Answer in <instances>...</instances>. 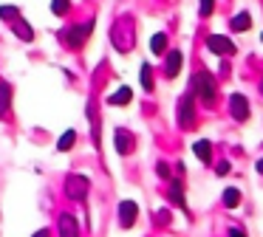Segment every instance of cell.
I'll return each instance as SVG.
<instances>
[{
	"instance_id": "27",
	"label": "cell",
	"mask_w": 263,
	"mask_h": 237,
	"mask_svg": "<svg viewBox=\"0 0 263 237\" xmlns=\"http://www.w3.org/2000/svg\"><path fill=\"white\" fill-rule=\"evenodd\" d=\"M257 172H263V158H260V161H257Z\"/></svg>"
},
{
	"instance_id": "16",
	"label": "cell",
	"mask_w": 263,
	"mask_h": 237,
	"mask_svg": "<svg viewBox=\"0 0 263 237\" xmlns=\"http://www.w3.org/2000/svg\"><path fill=\"white\" fill-rule=\"evenodd\" d=\"M74 141H77V130H65V133L60 135V141H57V150L60 152H68L71 147H74Z\"/></svg>"
},
{
	"instance_id": "28",
	"label": "cell",
	"mask_w": 263,
	"mask_h": 237,
	"mask_svg": "<svg viewBox=\"0 0 263 237\" xmlns=\"http://www.w3.org/2000/svg\"><path fill=\"white\" fill-rule=\"evenodd\" d=\"M260 90H263V85H260Z\"/></svg>"
},
{
	"instance_id": "23",
	"label": "cell",
	"mask_w": 263,
	"mask_h": 237,
	"mask_svg": "<svg viewBox=\"0 0 263 237\" xmlns=\"http://www.w3.org/2000/svg\"><path fill=\"white\" fill-rule=\"evenodd\" d=\"M159 178H170V169H167V164H159Z\"/></svg>"
},
{
	"instance_id": "19",
	"label": "cell",
	"mask_w": 263,
	"mask_h": 237,
	"mask_svg": "<svg viewBox=\"0 0 263 237\" xmlns=\"http://www.w3.org/2000/svg\"><path fill=\"white\" fill-rule=\"evenodd\" d=\"M164 48H167V34H153L150 51H153V54H164Z\"/></svg>"
},
{
	"instance_id": "13",
	"label": "cell",
	"mask_w": 263,
	"mask_h": 237,
	"mask_svg": "<svg viewBox=\"0 0 263 237\" xmlns=\"http://www.w3.org/2000/svg\"><path fill=\"white\" fill-rule=\"evenodd\" d=\"M193 150H195V155H198V161L210 164V158H212V144H210L206 139L195 141V144H193Z\"/></svg>"
},
{
	"instance_id": "22",
	"label": "cell",
	"mask_w": 263,
	"mask_h": 237,
	"mask_svg": "<svg viewBox=\"0 0 263 237\" xmlns=\"http://www.w3.org/2000/svg\"><path fill=\"white\" fill-rule=\"evenodd\" d=\"M212 9H215V0H198V14L201 17H210Z\"/></svg>"
},
{
	"instance_id": "26",
	"label": "cell",
	"mask_w": 263,
	"mask_h": 237,
	"mask_svg": "<svg viewBox=\"0 0 263 237\" xmlns=\"http://www.w3.org/2000/svg\"><path fill=\"white\" fill-rule=\"evenodd\" d=\"M31 237H51V231H48V229H40L37 234H31Z\"/></svg>"
},
{
	"instance_id": "9",
	"label": "cell",
	"mask_w": 263,
	"mask_h": 237,
	"mask_svg": "<svg viewBox=\"0 0 263 237\" xmlns=\"http://www.w3.org/2000/svg\"><path fill=\"white\" fill-rule=\"evenodd\" d=\"M57 229H60V237H80V223H77V218L68 214V212L60 214Z\"/></svg>"
},
{
	"instance_id": "3",
	"label": "cell",
	"mask_w": 263,
	"mask_h": 237,
	"mask_svg": "<svg viewBox=\"0 0 263 237\" xmlns=\"http://www.w3.org/2000/svg\"><path fill=\"white\" fill-rule=\"evenodd\" d=\"M193 93L198 96L204 105L215 102V82H212V76L206 71H201V73H195V76H193Z\"/></svg>"
},
{
	"instance_id": "20",
	"label": "cell",
	"mask_w": 263,
	"mask_h": 237,
	"mask_svg": "<svg viewBox=\"0 0 263 237\" xmlns=\"http://www.w3.org/2000/svg\"><path fill=\"white\" fill-rule=\"evenodd\" d=\"M238 203H240V192L235 189V186H232V189L223 192V206H227V209H235Z\"/></svg>"
},
{
	"instance_id": "15",
	"label": "cell",
	"mask_w": 263,
	"mask_h": 237,
	"mask_svg": "<svg viewBox=\"0 0 263 237\" xmlns=\"http://www.w3.org/2000/svg\"><path fill=\"white\" fill-rule=\"evenodd\" d=\"M170 201L178 203L181 209H187V203H184V184H181V181H173V184H170Z\"/></svg>"
},
{
	"instance_id": "7",
	"label": "cell",
	"mask_w": 263,
	"mask_h": 237,
	"mask_svg": "<svg viewBox=\"0 0 263 237\" xmlns=\"http://www.w3.org/2000/svg\"><path fill=\"white\" fill-rule=\"evenodd\" d=\"M206 48L215 51V54H221V56H232L235 54V43L229 37H221V34H210V37H206Z\"/></svg>"
},
{
	"instance_id": "18",
	"label": "cell",
	"mask_w": 263,
	"mask_h": 237,
	"mask_svg": "<svg viewBox=\"0 0 263 237\" xmlns=\"http://www.w3.org/2000/svg\"><path fill=\"white\" fill-rule=\"evenodd\" d=\"M139 79H142V88L144 90H153V68L144 62L142 65V71H139Z\"/></svg>"
},
{
	"instance_id": "12",
	"label": "cell",
	"mask_w": 263,
	"mask_h": 237,
	"mask_svg": "<svg viewBox=\"0 0 263 237\" xmlns=\"http://www.w3.org/2000/svg\"><path fill=\"white\" fill-rule=\"evenodd\" d=\"M130 99H133V90H130V88H119L116 93H110V96H108V105L122 107V105H127Z\"/></svg>"
},
{
	"instance_id": "29",
	"label": "cell",
	"mask_w": 263,
	"mask_h": 237,
	"mask_svg": "<svg viewBox=\"0 0 263 237\" xmlns=\"http://www.w3.org/2000/svg\"><path fill=\"white\" fill-rule=\"evenodd\" d=\"M260 40H263V37H260Z\"/></svg>"
},
{
	"instance_id": "2",
	"label": "cell",
	"mask_w": 263,
	"mask_h": 237,
	"mask_svg": "<svg viewBox=\"0 0 263 237\" xmlns=\"http://www.w3.org/2000/svg\"><path fill=\"white\" fill-rule=\"evenodd\" d=\"M93 31V20H85L80 23V26H71L68 31H63L60 37H63V43L68 45V48H82V45L88 43V37H91Z\"/></svg>"
},
{
	"instance_id": "8",
	"label": "cell",
	"mask_w": 263,
	"mask_h": 237,
	"mask_svg": "<svg viewBox=\"0 0 263 237\" xmlns=\"http://www.w3.org/2000/svg\"><path fill=\"white\" fill-rule=\"evenodd\" d=\"M229 113H232L238 122H246V118H249V102H246L243 93H232V96H229Z\"/></svg>"
},
{
	"instance_id": "5",
	"label": "cell",
	"mask_w": 263,
	"mask_h": 237,
	"mask_svg": "<svg viewBox=\"0 0 263 237\" xmlns=\"http://www.w3.org/2000/svg\"><path fill=\"white\" fill-rule=\"evenodd\" d=\"M178 124L184 130H193V124H195V105H193V96L190 93L178 102Z\"/></svg>"
},
{
	"instance_id": "17",
	"label": "cell",
	"mask_w": 263,
	"mask_h": 237,
	"mask_svg": "<svg viewBox=\"0 0 263 237\" xmlns=\"http://www.w3.org/2000/svg\"><path fill=\"white\" fill-rule=\"evenodd\" d=\"M249 26H252V17L246 14V11H240V14L232 17V31H249Z\"/></svg>"
},
{
	"instance_id": "4",
	"label": "cell",
	"mask_w": 263,
	"mask_h": 237,
	"mask_svg": "<svg viewBox=\"0 0 263 237\" xmlns=\"http://www.w3.org/2000/svg\"><path fill=\"white\" fill-rule=\"evenodd\" d=\"M88 189H91V181H88L85 175H68V178H65V195H68L71 201H85Z\"/></svg>"
},
{
	"instance_id": "6",
	"label": "cell",
	"mask_w": 263,
	"mask_h": 237,
	"mask_svg": "<svg viewBox=\"0 0 263 237\" xmlns=\"http://www.w3.org/2000/svg\"><path fill=\"white\" fill-rule=\"evenodd\" d=\"M114 144H116V152H119V155H130V152L136 150V139H133V133L125 127H119L114 133Z\"/></svg>"
},
{
	"instance_id": "24",
	"label": "cell",
	"mask_w": 263,
	"mask_h": 237,
	"mask_svg": "<svg viewBox=\"0 0 263 237\" xmlns=\"http://www.w3.org/2000/svg\"><path fill=\"white\" fill-rule=\"evenodd\" d=\"M229 172V161H221L218 164V175H227Z\"/></svg>"
},
{
	"instance_id": "14",
	"label": "cell",
	"mask_w": 263,
	"mask_h": 237,
	"mask_svg": "<svg viewBox=\"0 0 263 237\" xmlns=\"http://www.w3.org/2000/svg\"><path fill=\"white\" fill-rule=\"evenodd\" d=\"M9 102H12V85L0 82V118L9 113Z\"/></svg>"
},
{
	"instance_id": "25",
	"label": "cell",
	"mask_w": 263,
	"mask_h": 237,
	"mask_svg": "<svg viewBox=\"0 0 263 237\" xmlns=\"http://www.w3.org/2000/svg\"><path fill=\"white\" fill-rule=\"evenodd\" d=\"M229 237H246V234L240 229H229Z\"/></svg>"
},
{
	"instance_id": "10",
	"label": "cell",
	"mask_w": 263,
	"mask_h": 237,
	"mask_svg": "<svg viewBox=\"0 0 263 237\" xmlns=\"http://www.w3.org/2000/svg\"><path fill=\"white\" fill-rule=\"evenodd\" d=\"M136 218H139V206L133 201H122L119 203V223H122V229H130L133 223H136Z\"/></svg>"
},
{
	"instance_id": "11",
	"label": "cell",
	"mask_w": 263,
	"mask_h": 237,
	"mask_svg": "<svg viewBox=\"0 0 263 237\" xmlns=\"http://www.w3.org/2000/svg\"><path fill=\"white\" fill-rule=\"evenodd\" d=\"M181 62H184V54H181V51H170V54H167V62H164V73L173 79L178 71H181Z\"/></svg>"
},
{
	"instance_id": "1",
	"label": "cell",
	"mask_w": 263,
	"mask_h": 237,
	"mask_svg": "<svg viewBox=\"0 0 263 237\" xmlns=\"http://www.w3.org/2000/svg\"><path fill=\"white\" fill-rule=\"evenodd\" d=\"M0 20H6L9 26H12L14 37H20L23 43H31V40H34V28L23 20L17 6H0Z\"/></svg>"
},
{
	"instance_id": "21",
	"label": "cell",
	"mask_w": 263,
	"mask_h": 237,
	"mask_svg": "<svg viewBox=\"0 0 263 237\" xmlns=\"http://www.w3.org/2000/svg\"><path fill=\"white\" fill-rule=\"evenodd\" d=\"M51 11L63 17V14H68V11H71V3H68V0H51Z\"/></svg>"
}]
</instances>
